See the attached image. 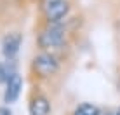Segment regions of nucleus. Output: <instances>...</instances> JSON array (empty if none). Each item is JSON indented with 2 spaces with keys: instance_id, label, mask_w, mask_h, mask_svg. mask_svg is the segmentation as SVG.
I'll return each mask as SVG.
<instances>
[{
  "instance_id": "nucleus-4",
  "label": "nucleus",
  "mask_w": 120,
  "mask_h": 115,
  "mask_svg": "<svg viewBox=\"0 0 120 115\" xmlns=\"http://www.w3.org/2000/svg\"><path fill=\"white\" fill-rule=\"evenodd\" d=\"M71 0H63V2L52 5L51 9L42 12V24H59L70 18L71 12Z\"/></svg>"
},
{
  "instance_id": "nucleus-7",
  "label": "nucleus",
  "mask_w": 120,
  "mask_h": 115,
  "mask_svg": "<svg viewBox=\"0 0 120 115\" xmlns=\"http://www.w3.org/2000/svg\"><path fill=\"white\" fill-rule=\"evenodd\" d=\"M59 2H63V0H38V11H40V14L45 12L47 9H51L52 5L59 4Z\"/></svg>"
},
{
  "instance_id": "nucleus-11",
  "label": "nucleus",
  "mask_w": 120,
  "mask_h": 115,
  "mask_svg": "<svg viewBox=\"0 0 120 115\" xmlns=\"http://www.w3.org/2000/svg\"><path fill=\"white\" fill-rule=\"evenodd\" d=\"M113 115H118V113H117V112H115V113H113Z\"/></svg>"
},
{
  "instance_id": "nucleus-5",
  "label": "nucleus",
  "mask_w": 120,
  "mask_h": 115,
  "mask_svg": "<svg viewBox=\"0 0 120 115\" xmlns=\"http://www.w3.org/2000/svg\"><path fill=\"white\" fill-rule=\"evenodd\" d=\"M23 44V33L19 31H9L2 38V54L7 61H14L19 54V49Z\"/></svg>"
},
{
  "instance_id": "nucleus-9",
  "label": "nucleus",
  "mask_w": 120,
  "mask_h": 115,
  "mask_svg": "<svg viewBox=\"0 0 120 115\" xmlns=\"http://www.w3.org/2000/svg\"><path fill=\"white\" fill-rule=\"evenodd\" d=\"M0 115H12V110L9 108V106H0Z\"/></svg>"
},
{
  "instance_id": "nucleus-3",
  "label": "nucleus",
  "mask_w": 120,
  "mask_h": 115,
  "mask_svg": "<svg viewBox=\"0 0 120 115\" xmlns=\"http://www.w3.org/2000/svg\"><path fill=\"white\" fill-rule=\"evenodd\" d=\"M28 113L30 115H51L52 113V101L38 84H33L28 94Z\"/></svg>"
},
{
  "instance_id": "nucleus-2",
  "label": "nucleus",
  "mask_w": 120,
  "mask_h": 115,
  "mask_svg": "<svg viewBox=\"0 0 120 115\" xmlns=\"http://www.w3.org/2000/svg\"><path fill=\"white\" fill-rule=\"evenodd\" d=\"M68 40H70V30L66 28L64 21L59 24H42V28L37 31L35 37L38 51L54 52L57 56L61 51L68 47Z\"/></svg>"
},
{
  "instance_id": "nucleus-10",
  "label": "nucleus",
  "mask_w": 120,
  "mask_h": 115,
  "mask_svg": "<svg viewBox=\"0 0 120 115\" xmlns=\"http://www.w3.org/2000/svg\"><path fill=\"white\" fill-rule=\"evenodd\" d=\"M117 113H118V115H120V108H118V110H117Z\"/></svg>"
},
{
  "instance_id": "nucleus-1",
  "label": "nucleus",
  "mask_w": 120,
  "mask_h": 115,
  "mask_svg": "<svg viewBox=\"0 0 120 115\" xmlns=\"http://www.w3.org/2000/svg\"><path fill=\"white\" fill-rule=\"evenodd\" d=\"M61 58L54 52L38 51L30 61V80L31 84H44L56 79L61 72Z\"/></svg>"
},
{
  "instance_id": "nucleus-6",
  "label": "nucleus",
  "mask_w": 120,
  "mask_h": 115,
  "mask_svg": "<svg viewBox=\"0 0 120 115\" xmlns=\"http://www.w3.org/2000/svg\"><path fill=\"white\" fill-rule=\"evenodd\" d=\"M23 75H19L18 72L12 73V75L7 79L5 82V91H4V103L7 106L16 103V101L19 100V96H21L23 92Z\"/></svg>"
},
{
  "instance_id": "nucleus-8",
  "label": "nucleus",
  "mask_w": 120,
  "mask_h": 115,
  "mask_svg": "<svg viewBox=\"0 0 120 115\" xmlns=\"http://www.w3.org/2000/svg\"><path fill=\"white\" fill-rule=\"evenodd\" d=\"M9 77H11V75H9V70H7V66L0 61V84H5Z\"/></svg>"
}]
</instances>
